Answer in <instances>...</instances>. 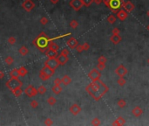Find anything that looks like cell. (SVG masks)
Listing matches in <instances>:
<instances>
[{
	"instance_id": "cell-1",
	"label": "cell",
	"mask_w": 149,
	"mask_h": 126,
	"mask_svg": "<svg viewBox=\"0 0 149 126\" xmlns=\"http://www.w3.org/2000/svg\"><path fill=\"white\" fill-rule=\"evenodd\" d=\"M86 91L98 102L109 91V88L100 79L96 82H92L86 87Z\"/></svg>"
},
{
	"instance_id": "cell-2",
	"label": "cell",
	"mask_w": 149,
	"mask_h": 126,
	"mask_svg": "<svg viewBox=\"0 0 149 126\" xmlns=\"http://www.w3.org/2000/svg\"><path fill=\"white\" fill-rule=\"evenodd\" d=\"M50 39L51 38H49L44 32H42L41 33L33 40L32 43L39 49L40 52L46 53V51L48 49V45H49Z\"/></svg>"
},
{
	"instance_id": "cell-3",
	"label": "cell",
	"mask_w": 149,
	"mask_h": 126,
	"mask_svg": "<svg viewBox=\"0 0 149 126\" xmlns=\"http://www.w3.org/2000/svg\"><path fill=\"white\" fill-rule=\"evenodd\" d=\"M5 86L11 90V89H13V88H17V87L23 86V82L18 78H11V77L10 80L6 82Z\"/></svg>"
},
{
	"instance_id": "cell-4",
	"label": "cell",
	"mask_w": 149,
	"mask_h": 126,
	"mask_svg": "<svg viewBox=\"0 0 149 126\" xmlns=\"http://www.w3.org/2000/svg\"><path fill=\"white\" fill-rule=\"evenodd\" d=\"M122 1H123V0H110L108 8H109L113 13L116 14L119 12V8H120V6H121Z\"/></svg>"
},
{
	"instance_id": "cell-5",
	"label": "cell",
	"mask_w": 149,
	"mask_h": 126,
	"mask_svg": "<svg viewBox=\"0 0 149 126\" xmlns=\"http://www.w3.org/2000/svg\"><path fill=\"white\" fill-rule=\"evenodd\" d=\"M88 78L92 81V82H96V81L99 80L101 77V73L99 72V70L98 68H93L92 69L89 73H88Z\"/></svg>"
},
{
	"instance_id": "cell-6",
	"label": "cell",
	"mask_w": 149,
	"mask_h": 126,
	"mask_svg": "<svg viewBox=\"0 0 149 126\" xmlns=\"http://www.w3.org/2000/svg\"><path fill=\"white\" fill-rule=\"evenodd\" d=\"M24 93L28 97H34L38 94V89L36 88H34L32 85H29L28 87H26L24 90Z\"/></svg>"
},
{
	"instance_id": "cell-7",
	"label": "cell",
	"mask_w": 149,
	"mask_h": 126,
	"mask_svg": "<svg viewBox=\"0 0 149 126\" xmlns=\"http://www.w3.org/2000/svg\"><path fill=\"white\" fill-rule=\"evenodd\" d=\"M45 66H47L49 68H51L52 69L56 70L59 66V63H58L57 58L53 59H47V60L45 61Z\"/></svg>"
},
{
	"instance_id": "cell-8",
	"label": "cell",
	"mask_w": 149,
	"mask_h": 126,
	"mask_svg": "<svg viewBox=\"0 0 149 126\" xmlns=\"http://www.w3.org/2000/svg\"><path fill=\"white\" fill-rule=\"evenodd\" d=\"M69 4L75 12H79L84 6L83 3H82V0H71Z\"/></svg>"
},
{
	"instance_id": "cell-9",
	"label": "cell",
	"mask_w": 149,
	"mask_h": 126,
	"mask_svg": "<svg viewBox=\"0 0 149 126\" xmlns=\"http://www.w3.org/2000/svg\"><path fill=\"white\" fill-rule=\"evenodd\" d=\"M22 7L24 9V11L30 12L34 9L35 4H34V2L32 0H24L22 4Z\"/></svg>"
},
{
	"instance_id": "cell-10",
	"label": "cell",
	"mask_w": 149,
	"mask_h": 126,
	"mask_svg": "<svg viewBox=\"0 0 149 126\" xmlns=\"http://www.w3.org/2000/svg\"><path fill=\"white\" fill-rule=\"evenodd\" d=\"M128 70L126 68V67L123 64H120L117 67V68L115 69V74H117L119 77H124L126 74H127Z\"/></svg>"
},
{
	"instance_id": "cell-11",
	"label": "cell",
	"mask_w": 149,
	"mask_h": 126,
	"mask_svg": "<svg viewBox=\"0 0 149 126\" xmlns=\"http://www.w3.org/2000/svg\"><path fill=\"white\" fill-rule=\"evenodd\" d=\"M121 6H122V8H123L124 10L126 11L128 13L132 12L133 10H134V8H135L134 4H133L131 1H122Z\"/></svg>"
},
{
	"instance_id": "cell-12",
	"label": "cell",
	"mask_w": 149,
	"mask_h": 126,
	"mask_svg": "<svg viewBox=\"0 0 149 126\" xmlns=\"http://www.w3.org/2000/svg\"><path fill=\"white\" fill-rule=\"evenodd\" d=\"M69 110H70V112L72 113V115H73V116H77V115H79L80 112H81L82 109L78 103H73L72 106L70 107Z\"/></svg>"
},
{
	"instance_id": "cell-13",
	"label": "cell",
	"mask_w": 149,
	"mask_h": 126,
	"mask_svg": "<svg viewBox=\"0 0 149 126\" xmlns=\"http://www.w3.org/2000/svg\"><path fill=\"white\" fill-rule=\"evenodd\" d=\"M116 16H117V18H119L120 21H124L128 17V12L124 9H121V10H119V12L116 13Z\"/></svg>"
},
{
	"instance_id": "cell-14",
	"label": "cell",
	"mask_w": 149,
	"mask_h": 126,
	"mask_svg": "<svg viewBox=\"0 0 149 126\" xmlns=\"http://www.w3.org/2000/svg\"><path fill=\"white\" fill-rule=\"evenodd\" d=\"M66 45H67L68 47L71 48V49H75L76 46L79 45V41H78L74 37H71V38L66 41Z\"/></svg>"
},
{
	"instance_id": "cell-15",
	"label": "cell",
	"mask_w": 149,
	"mask_h": 126,
	"mask_svg": "<svg viewBox=\"0 0 149 126\" xmlns=\"http://www.w3.org/2000/svg\"><path fill=\"white\" fill-rule=\"evenodd\" d=\"M46 56L48 59H53V58H57V56L58 55V53L57 50H52V49H49L48 48L47 50L45 53Z\"/></svg>"
},
{
	"instance_id": "cell-16",
	"label": "cell",
	"mask_w": 149,
	"mask_h": 126,
	"mask_svg": "<svg viewBox=\"0 0 149 126\" xmlns=\"http://www.w3.org/2000/svg\"><path fill=\"white\" fill-rule=\"evenodd\" d=\"M57 60H58L59 65L64 66V65H66V63L68 62V60H69V57H68V56H66V55H64V54H60L59 55L57 56Z\"/></svg>"
},
{
	"instance_id": "cell-17",
	"label": "cell",
	"mask_w": 149,
	"mask_h": 126,
	"mask_svg": "<svg viewBox=\"0 0 149 126\" xmlns=\"http://www.w3.org/2000/svg\"><path fill=\"white\" fill-rule=\"evenodd\" d=\"M122 40L121 36H119V34H113L110 37V41L114 45H118L119 43H120Z\"/></svg>"
},
{
	"instance_id": "cell-18",
	"label": "cell",
	"mask_w": 149,
	"mask_h": 126,
	"mask_svg": "<svg viewBox=\"0 0 149 126\" xmlns=\"http://www.w3.org/2000/svg\"><path fill=\"white\" fill-rule=\"evenodd\" d=\"M132 113H133V116H135V117H139L141 115L143 114V110H142L139 106H136L133 109Z\"/></svg>"
},
{
	"instance_id": "cell-19",
	"label": "cell",
	"mask_w": 149,
	"mask_h": 126,
	"mask_svg": "<svg viewBox=\"0 0 149 126\" xmlns=\"http://www.w3.org/2000/svg\"><path fill=\"white\" fill-rule=\"evenodd\" d=\"M41 70L46 74V75L49 76L50 78H51V77L54 74V73H55V70L52 69V68H49V67H47V66H44V68H42Z\"/></svg>"
},
{
	"instance_id": "cell-20",
	"label": "cell",
	"mask_w": 149,
	"mask_h": 126,
	"mask_svg": "<svg viewBox=\"0 0 149 126\" xmlns=\"http://www.w3.org/2000/svg\"><path fill=\"white\" fill-rule=\"evenodd\" d=\"M126 124V120L124 119L122 116H119V117L116 119V120H114V122H113V124H112V125L113 126H121V125H124V124Z\"/></svg>"
},
{
	"instance_id": "cell-21",
	"label": "cell",
	"mask_w": 149,
	"mask_h": 126,
	"mask_svg": "<svg viewBox=\"0 0 149 126\" xmlns=\"http://www.w3.org/2000/svg\"><path fill=\"white\" fill-rule=\"evenodd\" d=\"M11 92H12V94H13L14 96H17V97H18V96H20L21 95L23 94V93H24V90H22L21 87H17V88L11 89Z\"/></svg>"
},
{
	"instance_id": "cell-22",
	"label": "cell",
	"mask_w": 149,
	"mask_h": 126,
	"mask_svg": "<svg viewBox=\"0 0 149 126\" xmlns=\"http://www.w3.org/2000/svg\"><path fill=\"white\" fill-rule=\"evenodd\" d=\"M62 90H63V88H62V87L60 86V85H55V84H54L52 88V93L55 95H59L60 93L62 92Z\"/></svg>"
},
{
	"instance_id": "cell-23",
	"label": "cell",
	"mask_w": 149,
	"mask_h": 126,
	"mask_svg": "<svg viewBox=\"0 0 149 126\" xmlns=\"http://www.w3.org/2000/svg\"><path fill=\"white\" fill-rule=\"evenodd\" d=\"M71 82H72V78H71L69 75L66 74V75H64L63 77H62V83H63L65 86H68Z\"/></svg>"
},
{
	"instance_id": "cell-24",
	"label": "cell",
	"mask_w": 149,
	"mask_h": 126,
	"mask_svg": "<svg viewBox=\"0 0 149 126\" xmlns=\"http://www.w3.org/2000/svg\"><path fill=\"white\" fill-rule=\"evenodd\" d=\"M9 75L11 78H18L19 77V74H18V68H14L11 71H10Z\"/></svg>"
},
{
	"instance_id": "cell-25",
	"label": "cell",
	"mask_w": 149,
	"mask_h": 126,
	"mask_svg": "<svg viewBox=\"0 0 149 126\" xmlns=\"http://www.w3.org/2000/svg\"><path fill=\"white\" fill-rule=\"evenodd\" d=\"M48 48L49 49H52V50H57L58 51L59 49V46L57 43H55L54 41L49 42V45H48Z\"/></svg>"
},
{
	"instance_id": "cell-26",
	"label": "cell",
	"mask_w": 149,
	"mask_h": 126,
	"mask_svg": "<svg viewBox=\"0 0 149 126\" xmlns=\"http://www.w3.org/2000/svg\"><path fill=\"white\" fill-rule=\"evenodd\" d=\"M18 53H19V54H21L22 56H25V55H27V54H28L29 50H28V48L26 47V46H21L19 49H18Z\"/></svg>"
},
{
	"instance_id": "cell-27",
	"label": "cell",
	"mask_w": 149,
	"mask_h": 126,
	"mask_svg": "<svg viewBox=\"0 0 149 126\" xmlns=\"http://www.w3.org/2000/svg\"><path fill=\"white\" fill-rule=\"evenodd\" d=\"M18 74H19V76H25L28 74L27 68L25 67H20L18 68Z\"/></svg>"
},
{
	"instance_id": "cell-28",
	"label": "cell",
	"mask_w": 149,
	"mask_h": 126,
	"mask_svg": "<svg viewBox=\"0 0 149 126\" xmlns=\"http://www.w3.org/2000/svg\"><path fill=\"white\" fill-rule=\"evenodd\" d=\"M56 102H57V99H56L54 96H50V97L47 99V103L49 104V105H51V106L55 105Z\"/></svg>"
},
{
	"instance_id": "cell-29",
	"label": "cell",
	"mask_w": 149,
	"mask_h": 126,
	"mask_svg": "<svg viewBox=\"0 0 149 126\" xmlns=\"http://www.w3.org/2000/svg\"><path fill=\"white\" fill-rule=\"evenodd\" d=\"M39 78L41 79V81H43V82H46V81H48L50 79V77L48 75H46V74H45L42 70H40L39 72Z\"/></svg>"
},
{
	"instance_id": "cell-30",
	"label": "cell",
	"mask_w": 149,
	"mask_h": 126,
	"mask_svg": "<svg viewBox=\"0 0 149 126\" xmlns=\"http://www.w3.org/2000/svg\"><path fill=\"white\" fill-rule=\"evenodd\" d=\"M37 89H38V94H40V95H45L46 93V91H47V89H46V88L44 86V85H40Z\"/></svg>"
},
{
	"instance_id": "cell-31",
	"label": "cell",
	"mask_w": 149,
	"mask_h": 126,
	"mask_svg": "<svg viewBox=\"0 0 149 126\" xmlns=\"http://www.w3.org/2000/svg\"><path fill=\"white\" fill-rule=\"evenodd\" d=\"M117 20V17H115L114 15H109L107 17V22L109 24H114Z\"/></svg>"
},
{
	"instance_id": "cell-32",
	"label": "cell",
	"mask_w": 149,
	"mask_h": 126,
	"mask_svg": "<svg viewBox=\"0 0 149 126\" xmlns=\"http://www.w3.org/2000/svg\"><path fill=\"white\" fill-rule=\"evenodd\" d=\"M117 105L120 109H123V108H125L126 105V102L124 99H119V100L118 101V102H117Z\"/></svg>"
},
{
	"instance_id": "cell-33",
	"label": "cell",
	"mask_w": 149,
	"mask_h": 126,
	"mask_svg": "<svg viewBox=\"0 0 149 126\" xmlns=\"http://www.w3.org/2000/svg\"><path fill=\"white\" fill-rule=\"evenodd\" d=\"M4 62H5V64H7V65H11L12 63L14 62V59H13V57H11V56H7L5 59H4Z\"/></svg>"
},
{
	"instance_id": "cell-34",
	"label": "cell",
	"mask_w": 149,
	"mask_h": 126,
	"mask_svg": "<svg viewBox=\"0 0 149 126\" xmlns=\"http://www.w3.org/2000/svg\"><path fill=\"white\" fill-rule=\"evenodd\" d=\"M117 83H118V85H119L120 87H123V86H125L126 83V81L124 79V77H119V78L117 80Z\"/></svg>"
},
{
	"instance_id": "cell-35",
	"label": "cell",
	"mask_w": 149,
	"mask_h": 126,
	"mask_svg": "<svg viewBox=\"0 0 149 126\" xmlns=\"http://www.w3.org/2000/svg\"><path fill=\"white\" fill-rule=\"evenodd\" d=\"M100 124H101V122H100V120H99L98 117L93 118V119L92 120V122H91L92 125H94V126H99V125H100Z\"/></svg>"
},
{
	"instance_id": "cell-36",
	"label": "cell",
	"mask_w": 149,
	"mask_h": 126,
	"mask_svg": "<svg viewBox=\"0 0 149 126\" xmlns=\"http://www.w3.org/2000/svg\"><path fill=\"white\" fill-rule=\"evenodd\" d=\"M82 3H83L84 6L89 7L92 3H94V0H82Z\"/></svg>"
},
{
	"instance_id": "cell-37",
	"label": "cell",
	"mask_w": 149,
	"mask_h": 126,
	"mask_svg": "<svg viewBox=\"0 0 149 126\" xmlns=\"http://www.w3.org/2000/svg\"><path fill=\"white\" fill-rule=\"evenodd\" d=\"M78 26H79V22H78L77 20L73 19L70 22V26H71L72 29H76V28L78 27Z\"/></svg>"
},
{
	"instance_id": "cell-38",
	"label": "cell",
	"mask_w": 149,
	"mask_h": 126,
	"mask_svg": "<svg viewBox=\"0 0 149 126\" xmlns=\"http://www.w3.org/2000/svg\"><path fill=\"white\" fill-rule=\"evenodd\" d=\"M16 41H17V40L14 36H11V37H9V38H8V43L10 45L16 44Z\"/></svg>"
},
{
	"instance_id": "cell-39",
	"label": "cell",
	"mask_w": 149,
	"mask_h": 126,
	"mask_svg": "<svg viewBox=\"0 0 149 126\" xmlns=\"http://www.w3.org/2000/svg\"><path fill=\"white\" fill-rule=\"evenodd\" d=\"M106 61H107V60H106V58H105L104 55H100L98 58V62H100V63H106Z\"/></svg>"
},
{
	"instance_id": "cell-40",
	"label": "cell",
	"mask_w": 149,
	"mask_h": 126,
	"mask_svg": "<svg viewBox=\"0 0 149 126\" xmlns=\"http://www.w3.org/2000/svg\"><path fill=\"white\" fill-rule=\"evenodd\" d=\"M97 68L99 70V71H103V70L105 68V63H100V62H98Z\"/></svg>"
},
{
	"instance_id": "cell-41",
	"label": "cell",
	"mask_w": 149,
	"mask_h": 126,
	"mask_svg": "<svg viewBox=\"0 0 149 126\" xmlns=\"http://www.w3.org/2000/svg\"><path fill=\"white\" fill-rule=\"evenodd\" d=\"M44 124H45V125H46V126L52 125V124H53V121H52L51 118H46V120H45Z\"/></svg>"
},
{
	"instance_id": "cell-42",
	"label": "cell",
	"mask_w": 149,
	"mask_h": 126,
	"mask_svg": "<svg viewBox=\"0 0 149 126\" xmlns=\"http://www.w3.org/2000/svg\"><path fill=\"white\" fill-rule=\"evenodd\" d=\"M31 107L32 108H33V109H36V108H38V102H37L36 100H32V102H31Z\"/></svg>"
},
{
	"instance_id": "cell-43",
	"label": "cell",
	"mask_w": 149,
	"mask_h": 126,
	"mask_svg": "<svg viewBox=\"0 0 149 126\" xmlns=\"http://www.w3.org/2000/svg\"><path fill=\"white\" fill-rule=\"evenodd\" d=\"M61 54H64V55H66V56H68L69 55V54H70V51H69V49L68 48H63L61 50V53H60Z\"/></svg>"
},
{
	"instance_id": "cell-44",
	"label": "cell",
	"mask_w": 149,
	"mask_h": 126,
	"mask_svg": "<svg viewBox=\"0 0 149 126\" xmlns=\"http://www.w3.org/2000/svg\"><path fill=\"white\" fill-rule=\"evenodd\" d=\"M40 23H41V25L45 26V25H46L48 23V18L46 17H43V18H40Z\"/></svg>"
},
{
	"instance_id": "cell-45",
	"label": "cell",
	"mask_w": 149,
	"mask_h": 126,
	"mask_svg": "<svg viewBox=\"0 0 149 126\" xmlns=\"http://www.w3.org/2000/svg\"><path fill=\"white\" fill-rule=\"evenodd\" d=\"M76 50H77L78 53H82L83 51H85L84 50L83 45H78V46H76Z\"/></svg>"
},
{
	"instance_id": "cell-46",
	"label": "cell",
	"mask_w": 149,
	"mask_h": 126,
	"mask_svg": "<svg viewBox=\"0 0 149 126\" xmlns=\"http://www.w3.org/2000/svg\"><path fill=\"white\" fill-rule=\"evenodd\" d=\"M83 46H84V50L85 51H88L90 49V45H89V43H87V42H85L83 44Z\"/></svg>"
},
{
	"instance_id": "cell-47",
	"label": "cell",
	"mask_w": 149,
	"mask_h": 126,
	"mask_svg": "<svg viewBox=\"0 0 149 126\" xmlns=\"http://www.w3.org/2000/svg\"><path fill=\"white\" fill-rule=\"evenodd\" d=\"M54 84L55 85H61V83H62V79H60V78H56L55 80H54Z\"/></svg>"
},
{
	"instance_id": "cell-48",
	"label": "cell",
	"mask_w": 149,
	"mask_h": 126,
	"mask_svg": "<svg viewBox=\"0 0 149 126\" xmlns=\"http://www.w3.org/2000/svg\"><path fill=\"white\" fill-rule=\"evenodd\" d=\"M112 32H113V34H119V32H120V30H119L118 27H114L113 29V31H112Z\"/></svg>"
},
{
	"instance_id": "cell-49",
	"label": "cell",
	"mask_w": 149,
	"mask_h": 126,
	"mask_svg": "<svg viewBox=\"0 0 149 126\" xmlns=\"http://www.w3.org/2000/svg\"><path fill=\"white\" fill-rule=\"evenodd\" d=\"M103 3L105 4V5L106 6V7H108V6H109L110 0H103Z\"/></svg>"
},
{
	"instance_id": "cell-50",
	"label": "cell",
	"mask_w": 149,
	"mask_h": 126,
	"mask_svg": "<svg viewBox=\"0 0 149 126\" xmlns=\"http://www.w3.org/2000/svg\"><path fill=\"white\" fill-rule=\"evenodd\" d=\"M94 3L99 5V4H100L101 3H103V0H94Z\"/></svg>"
},
{
	"instance_id": "cell-51",
	"label": "cell",
	"mask_w": 149,
	"mask_h": 126,
	"mask_svg": "<svg viewBox=\"0 0 149 126\" xmlns=\"http://www.w3.org/2000/svg\"><path fill=\"white\" fill-rule=\"evenodd\" d=\"M50 1H51V3H52V4H58L59 0H50Z\"/></svg>"
},
{
	"instance_id": "cell-52",
	"label": "cell",
	"mask_w": 149,
	"mask_h": 126,
	"mask_svg": "<svg viewBox=\"0 0 149 126\" xmlns=\"http://www.w3.org/2000/svg\"><path fill=\"white\" fill-rule=\"evenodd\" d=\"M4 77V73L3 71H0V79H3Z\"/></svg>"
},
{
	"instance_id": "cell-53",
	"label": "cell",
	"mask_w": 149,
	"mask_h": 126,
	"mask_svg": "<svg viewBox=\"0 0 149 126\" xmlns=\"http://www.w3.org/2000/svg\"><path fill=\"white\" fill-rule=\"evenodd\" d=\"M147 31H148V32H149V25L147 26Z\"/></svg>"
},
{
	"instance_id": "cell-54",
	"label": "cell",
	"mask_w": 149,
	"mask_h": 126,
	"mask_svg": "<svg viewBox=\"0 0 149 126\" xmlns=\"http://www.w3.org/2000/svg\"><path fill=\"white\" fill-rule=\"evenodd\" d=\"M147 16H148V18H149V11L147 12Z\"/></svg>"
},
{
	"instance_id": "cell-55",
	"label": "cell",
	"mask_w": 149,
	"mask_h": 126,
	"mask_svg": "<svg viewBox=\"0 0 149 126\" xmlns=\"http://www.w3.org/2000/svg\"><path fill=\"white\" fill-rule=\"evenodd\" d=\"M147 63H148V64H149V58L147 59Z\"/></svg>"
}]
</instances>
